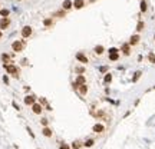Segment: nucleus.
I'll list each match as a JSON object with an SVG mask.
<instances>
[{"label":"nucleus","instance_id":"nucleus-3","mask_svg":"<svg viewBox=\"0 0 155 149\" xmlns=\"http://www.w3.org/2000/svg\"><path fill=\"white\" fill-rule=\"evenodd\" d=\"M23 47H25V45H23V42H22V40H15V42L12 43V49H13V52H16V53L22 52V50H23Z\"/></svg>","mask_w":155,"mask_h":149},{"label":"nucleus","instance_id":"nucleus-37","mask_svg":"<svg viewBox=\"0 0 155 149\" xmlns=\"http://www.w3.org/2000/svg\"><path fill=\"white\" fill-rule=\"evenodd\" d=\"M154 39H155V36H154Z\"/></svg>","mask_w":155,"mask_h":149},{"label":"nucleus","instance_id":"nucleus-28","mask_svg":"<svg viewBox=\"0 0 155 149\" xmlns=\"http://www.w3.org/2000/svg\"><path fill=\"white\" fill-rule=\"evenodd\" d=\"M43 23H45V26H50V25H52V20H50V19H46Z\"/></svg>","mask_w":155,"mask_h":149},{"label":"nucleus","instance_id":"nucleus-31","mask_svg":"<svg viewBox=\"0 0 155 149\" xmlns=\"http://www.w3.org/2000/svg\"><path fill=\"white\" fill-rule=\"evenodd\" d=\"M12 105H13V108H15L16 110H20V108H19V105L16 103V102H12Z\"/></svg>","mask_w":155,"mask_h":149},{"label":"nucleus","instance_id":"nucleus-29","mask_svg":"<svg viewBox=\"0 0 155 149\" xmlns=\"http://www.w3.org/2000/svg\"><path fill=\"white\" fill-rule=\"evenodd\" d=\"M59 149H70V148H69L66 143H60V148H59Z\"/></svg>","mask_w":155,"mask_h":149},{"label":"nucleus","instance_id":"nucleus-33","mask_svg":"<svg viewBox=\"0 0 155 149\" xmlns=\"http://www.w3.org/2000/svg\"><path fill=\"white\" fill-rule=\"evenodd\" d=\"M26 129H27V132H29V135H30L32 138H34V135H33V132H32V129H30V128H29V126H27V128H26Z\"/></svg>","mask_w":155,"mask_h":149},{"label":"nucleus","instance_id":"nucleus-16","mask_svg":"<svg viewBox=\"0 0 155 149\" xmlns=\"http://www.w3.org/2000/svg\"><path fill=\"white\" fill-rule=\"evenodd\" d=\"M42 135H43V136H46V138H50V136H52V131H50V129H49L47 126H43Z\"/></svg>","mask_w":155,"mask_h":149},{"label":"nucleus","instance_id":"nucleus-26","mask_svg":"<svg viewBox=\"0 0 155 149\" xmlns=\"http://www.w3.org/2000/svg\"><path fill=\"white\" fill-rule=\"evenodd\" d=\"M40 123H42V126H47V123H49V120L46 118H43V119H40Z\"/></svg>","mask_w":155,"mask_h":149},{"label":"nucleus","instance_id":"nucleus-30","mask_svg":"<svg viewBox=\"0 0 155 149\" xmlns=\"http://www.w3.org/2000/svg\"><path fill=\"white\" fill-rule=\"evenodd\" d=\"M3 82H4V83H6V85H9V77H7V76H6V74H4V76H3Z\"/></svg>","mask_w":155,"mask_h":149},{"label":"nucleus","instance_id":"nucleus-32","mask_svg":"<svg viewBox=\"0 0 155 149\" xmlns=\"http://www.w3.org/2000/svg\"><path fill=\"white\" fill-rule=\"evenodd\" d=\"M106 70H108V66H102V67H101V72H102V73H105Z\"/></svg>","mask_w":155,"mask_h":149},{"label":"nucleus","instance_id":"nucleus-11","mask_svg":"<svg viewBox=\"0 0 155 149\" xmlns=\"http://www.w3.org/2000/svg\"><path fill=\"white\" fill-rule=\"evenodd\" d=\"M139 34H132L131 36V39H129V45L131 46H135V45H138L139 43Z\"/></svg>","mask_w":155,"mask_h":149},{"label":"nucleus","instance_id":"nucleus-2","mask_svg":"<svg viewBox=\"0 0 155 149\" xmlns=\"http://www.w3.org/2000/svg\"><path fill=\"white\" fill-rule=\"evenodd\" d=\"M119 50L116 49V47H111L109 49V60L111 62H116V60L119 59V53H118Z\"/></svg>","mask_w":155,"mask_h":149},{"label":"nucleus","instance_id":"nucleus-6","mask_svg":"<svg viewBox=\"0 0 155 149\" xmlns=\"http://www.w3.org/2000/svg\"><path fill=\"white\" fill-rule=\"evenodd\" d=\"M25 105L26 106H32L33 103H36V98L33 96V95H27V96H25Z\"/></svg>","mask_w":155,"mask_h":149},{"label":"nucleus","instance_id":"nucleus-19","mask_svg":"<svg viewBox=\"0 0 155 149\" xmlns=\"http://www.w3.org/2000/svg\"><path fill=\"white\" fill-rule=\"evenodd\" d=\"M9 9H0V16L1 17H9Z\"/></svg>","mask_w":155,"mask_h":149},{"label":"nucleus","instance_id":"nucleus-34","mask_svg":"<svg viewBox=\"0 0 155 149\" xmlns=\"http://www.w3.org/2000/svg\"><path fill=\"white\" fill-rule=\"evenodd\" d=\"M1 36H3V34H1V30H0V39H1Z\"/></svg>","mask_w":155,"mask_h":149},{"label":"nucleus","instance_id":"nucleus-20","mask_svg":"<svg viewBox=\"0 0 155 149\" xmlns=\"http://www.w3.org/2000/svg\"><path fill=\"white\" fill-rule=\"evenodd\" d=\"M1 60H3L4 63H10V56H9L7 53H3V55H1Z\"/></svg>","mask_w":155,"mask_h":149},{"label":"nucleus","instance_id":"nucleus-4","mask_svg":"<svg viewBox=\"0 0 155 149\" xmlns=\"http://www.w3.org/2000/svg\"><path fill=\"white\" fill-rule=\"evenodd\" d=\"M32 33H33V29H32L30 26H25L23 29H22V37L23 39H27V37H30Z\"/></svg>","mask_w":155,"mask_h":149},{"label":"nucleus","instance_id":"nucleus-7","mask_svg":"<svg viewBox=\"0 0 155 149\" xmlns=\"http://www.w3.org/2000/svg\"><path fill=\"white\" fill-rule=\"evenodd\" d=\"M92 131L95 133H102V132H105V126L102 125V123H95L92 128Z\"/></svg>","mask_w":155,"mask_h":149},{"label":"nucleus","instance_id":"nucleus-10","mask_svg":"<svg viewBox=\"0 0 155 149\" xmlns=\"http://www.w3.org/2000/svg\"><path fill=\"white\" fill-rule=\"evenodd\" d=\"M121 52L124 53L125 56H129L131 55V45L129 43H124V45L121 46Z\"/></svg>","mask_w":155,"mask_h":149},{"label":"nucleus","instance_id":"nucleus-24","mask_svg":"<svg viewBox=\"0 0 155 149\" xmlns=\"http://www.w3.org/2000/svg\"><path fill=\"white\" fill-rule=\"evenodd\" d=\"M141 72H137V73H135V76H134V77H132V82H137V80H138V79H139L141 77Z\"/></svg>","mask_w":155,"mask_h":149},{"label":"nucleus","instance_id":"nucleus-14","mask_svg":"<svg viewBox=\"0 0 155 149\" xmlns=\"http://www.w3.org/2000/svg\"><path fill=\"white\" fill-rule=\"evenodd\" d=\"M93 52H95L96 55H102V53L105 52V47H103V46H101V45H98V46H95Z\"/></svg>","mask_w":155,"mask_h":149},{"label":"nucleus","instance_id":"nucleus-27","mask_svg":"<svg viewBox=\"0 0 155 149\" xmlns=\"http://www.w3.org/2000/svg\"><path fill=\"white\" fill-rule=\"evenodd\" d=\"M142 29H144V22H139V23H138V26H137V30L141 32Z\"/></svg>","mask_w":155,"mask_h":149},{"label":"nucleus","instance_id":"nucleus-1","mask_svg":"<svg viewBox=\"0 0 155 149\" xmlns=\"http://www.w3.org/2000/svg\"><path fill=\"white\" fill-rule=\"evenodd\" d=\"M4 69L7 70L9 74H13L15 77H19V69L16 67L15 65H12V63H4Z\"/></svg>","mask_w":155,"mask_h":149},{"label":"nucleus","instance_id":"nucleus-18","mask_svg":"<svg viewBox=\"0 0 155 149\" xmlns=\"http://www.w3.org/2000/svg\"><path fill=\"white\" fill-rule=\"evenodd\" d=\"M111 82H112V74L106 73V74H105V77H103V83H106V85H108V83H111Z\"/></svg>","mask_w":155,"mask_h":149},{"label":"nucleus","instance_id":"nucleus-22","mask_svg":"<svg viewBox=\"0 0 155 149\" xmlns=\"http://www.w3.org/2000/svg\"><path fill=\"white\" fill-rule=\"evenodd\" d=\"M80 146H82V142H79V141H75L72 143V149H80Z\"/></svg>","mask_w":155,"mask_h":149},{"label":"nucleus","instance_id":"nucleus-17","mask_svg":"<svg viewBox=\"0 0 155 149\" xmlns=\"http://www.w3.org/2000/svg\"><path fill=\"white\" fill-rule=\"evenodd\" d=\"M93 145H95V141H93V139H86V141H85V143H83V146H85V148H92Z\"/></svg>","mask_w":155,"mask_h":149},{"label":"nucleus","instance_id":"nucleus-21","mask_svg":"<svg viewBox=\"0 0 155 149\" xmlns=\"http://www.w3.org/2000/svg\"><path fill=\"white\" fill-rule=\"evenodd\" d=\"M139 6H141V12H142V13H145V12H146V9H148V6H146V1H144V0H142Z\"/></svg>","mask_w":155,"mask_h":149},{"label":"nucleus","instance_id":"nucleus-36","mask_svg":"<svg viewBox=\"0 0 155 149\" xmlns=\"http://www.w3.org/2000/svg\"><path fill=\"white\" fill-rule=\"evenodd\" d=\"M154 89H155V86H154Z\"/></svg>","mask_w":155,"mask_h":149},{"label":"nucleus","instance_id":"nucleus-8","mask_svg":"<svg viewBox=\"0 0 155 149\" xmlns=\"http://www.w3.org/2000/svg\"><path fill=\"white\" fill-rule=\"evenodd\" d=\"M32 110H33V113L40 115V113H42V110H43V106H42L40 103H33V105H32Z\"/></svg>","mask_w":155,"mask_h":149},{"label":"nucleus","instance_id":"nucleus-35","mask_svg":"<svg viewBox=\"0 0 155 149\" xmlns=\"http://www.w3.org/2000/svg\"><path fill=\"white\" fill-rule=\"evenodd\" d=\"M17 1H20V0H17Z\"/></svg>","mask_w":155,"mask_h":149},{"label":"nucleus","instance_id":"nucleus-13","mask_svg":"<svg viewBox=\"0 0 155 149\" xmlns=\"http://www.w3.org/2000/svg\"><path fill=\"white\" fill-rule=\"evenodd\" d=\"M83 6H85V1L83 0H75L73 1V7L75 9H82Z\"/></svg>","mask_w":155,"mask_h":149},{"label":"nucleus","instance_id":"nucleus-23","mask_svg":"<svg viewBox=\"0 0 155 149\" xmlns=\"http://www.w3.org/2000/svg\"><path fill=\"white\" fill-rule=\"evenodd\" d=\"M148 60H149L151 63H155V55L152 53V52H151V53L148 55Z\"/></svg>","mask_w":155,"mask_h":149},{"label":"nucleus","instance_id":"nucleus-15","mask_svg":"<svg viewBox=\"0 0 155 149\" xmlns=\"http://www.w3.org/2000/svg\"><path fill=\"white\" fill-rule=\"evenodd\" d=\"M72 6H73V3H72L70 0H65V1L62 3V7L65 9V10H69V9H70Z\"/></svg>","mask_w":155,"mask_h":149},{"label":"nucleus","instance_id":"nucleus-12","mask_svg":"<svg viewBox=\"0 0 155 149\" xmlns=\"http://www.w3.org/2000/svg\"><path fill=\"white\" fill-rule=\"evenodd\" d=\"M75 83H76V85H85V83H86V77H85L83 74H78Z\"/></svg>","mask_w":155,"mask_h":149},{"label":"nucleus","instance_id":"nucleus-9","mask_svg":"<svg viewBox=\"0 0 155 149\" xmlns=\"http://www.w3.org/2000/svg\"><path fill=\"white\" fill-rule=\"evenodd\" d=\"M76 59H78V62H80V63H83V65H86L89 60H88V58L83 55V52H78L76 53Z\"/></svg>","mask_w":155,"mask_h":149},{"label":"nucleus","instance_id":"nucleus-25","mask_svg":"<svg viewBox=\"0 0 155 149\" xmlns=\"http://www.w3.org/2000/svg\"><path fill=\"white\" fill-rule=\"evenodd\" d=\"M83 72H85V67H82V66L76 67V73H78V74H82Z\"/></svg>","mask_w":155,"mask_h":149},{"label":"nucleus","instance_id":"nucleus-5","mask_svg":"<svg viewBox=\"0 0 155 149\" xmlns=\"http://www.w3.org/2000/svg\"><path fill=\"white\" fill-rule=\"evenodd\" d=\"M10 26V19L9 17H1L0 20V30H6Z\"/></svg>","mask_w":155,"mask_h":149}]
</instances>
